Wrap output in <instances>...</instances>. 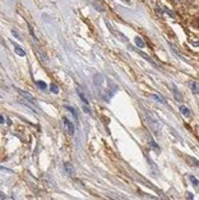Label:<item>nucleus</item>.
Masks as SVG:
<instances>
[{
  "mask_svg": "<svg viewBox=\"0 0 199 200\" xmlns=\"http://www.w3.org/2000/svg\"><path fill=\"white\" fill-rule=\"evenodd\" d=\"M64 108H65V109H66V110H68V111H69L70 113H72V116H73V118H74L76 120H78L77 113H76V111H74V109H73V108H71V107H69V105H65Z\"/></svg>",
  "mask_w": 199,
  "mask_h": 200,
  "instance_id": "dca6fc26",
  "label": "nucleus"
},
{
  "mask_svg": "<svg viewBox=\"0 0 199 200\" xmlns=\"http://www.w3.org/2000/svg\"><path fill=\"white\" fill-rule=\"evenodd\" d=\"M12 34H13V36H15V37H16V38H17L19 40H22V38L20 37V34H19V32H16L15 30H12Z\"/></svg>",
  "mask_w": 199,
  "mask_h": 200,
  "instance_id": "aec40b11",
  "label": "nucleus"
},
{
  "mask_svg": "<svg viewBox=\"0 0 199 200\" xmlns=\"http://www.w3.org/2000/svg\"><path fill=\"white\" fill-rule=\"evenodd\" d=\"M1 169H3V170H6L4 167H1ZM7 172H11V173H13V172H12V170H9V169H7Z\"/></svg>",
  "mask_w": 199,
  "mask_h": 200,
  "instance_id": "4be33fe9",
  "label": "nucleus"
},
{
  "mask_svg": "<svg viewBox=\"0 0 199 200\" xmlns=\"http://www.w3.org/2000/svg\"><path fill=\"white\" fill-rule=\"evenodd\" d=\"M64 170H65V173H66L69 176H73V175H74L73 166H72L70 162H65V164H64Z\"/></svg>",
  "mask_w": 199,
  "mask_h": 200,
  "instance_id": "0eeeda50",
  "label": "nucleus"
},
{
  "mask_svg": "<svg viewBox=\"0 0 199 200\" xmlns=\"http://www.w3.org/2000/svg\"><path fill=\"white\" fill-rule=\"evenodd\" d=\"M143 116H144V120H145L147 125H148L149 128L153 132V134L159 135V134H160V130H161V125H160V123H159L151 113H149L145 109H144V111H143Z\"/></svg>",
  "mask_w": 199,
  "mask_h": 200,
  "instance_id": "f03ea898",
  "label": "nucleus"
},
{
  "mask_svg": "<svg viewBox=\"0 0 199 200\" xmlns=\"http://www.w3.org/2000/svg\"><path fill=\"white\" fill-rule=\"evenodd\" d=\"M15 53H16V55H19V56H21V57H24L25 56V50L23 49V48H21L20 46H15Z\"/></svg>",
  "mask_w": 199,
  "mask_h": 200,
  "instance_id": "9b49d317",
  "label": "nucleus"
},
{
  "mask_svg": "<svg viewBox=\"0 0 199 200\" xmlns=\"http://www.w3.org/2000/svg\"><path fill=\"white\" fill-rule=\"evenodd\" d=\"M94 83L98 90L97 93H100V96L104 98L105 101H109L118 89V87L103 74H96L94 77Z\"/></svg>",
  "mask_w": 199,
  "mask_h": 200,
  "instance_id": "f257e3e1",
  "label": "nucleus"
},
{
  "mask_svg": "<svg viewBox=\"0 0 199 200\" xmlns=\"http://www.w3.org/2000/svg\"><path fill=\"white\" fill-rule=\"evenodd\" d=\"M189 178H190V181H191V183H192V185L196 187V189H199V181L194 177V176H189Z\"/></svg>",
  "mask_w": 199,
  "mask_h": 200,
  "instance_id": "4468645a",
  "label": "nucleus"
},
{
  "mask_svg": "<svg viewBox=\"0 0 199 200\" xmlns=\"http://www.w3.org/2000/svg\"><path fill=\"white\" fill-rule=\"evenodd\" d=\"M36 83H37V86H38V87H39V88H40L41 90H46V89H47V83H46L45 81L38 80V81H37Z\"/></svg>",
  "mask_w": 199,
  "mask_h": 200,
  "instance_id": "2eb2a0df",
  "label": "nucleus"
},
{
  "mask_svg": "<svg viewBox=\"0 0 199 200\" xmlns=\"http://www.w3.org/2000/svg\"><path fill=\"white\" fill-rule=\"evenodd\" d=\"M147 142H148V145L151 148V149H153V150H156V151H160V148L158 146V144L155 142V140L151 137V135H149V134H147Z\"/></svg>",
  "mask_w": 199,
  "mask_h": 200,
  "instance_id": "39448f33",
  "label": "nucleus"
},
{
  "mask_svg": "<svg viewBox=\"0 0 199 200\" xmlns=\"http://www.w3.org/2000/svg\"><path fill=\"white\" fill-rule=\"evenodd\" d=\"M151 97L155 99L156 102H158V103H160V104H165L166 102H165V99L164 98H161V97H159L157 94H153V95H151Z\"/></svg>",
  "mask_w": 199,
  "mask_h": 200,
  "instance_id": "ddd939ff",
  "label": "nucleus"
},
{
  "mask_svg": "<svg viewBox=\"0 0 199 200\" xmlns=\"http://www.w3.org/2000/svg\"><path fill=\"white\" fill-rule=\"evenodd\" d=\"M180 112H181L183 116H185V117H190V115H191V113H190V110H189L185 105H181V107H180Z\"/></svg>",
  "mask_w": 199,
  "mask_h": 200,
  "instance_id": "f8f14e48",
  "label": "nucleus"
},
{
  "mask_svg": "<svg viewBox=\"0 0 199 200\" xmlns=\"http://www.w3.org/2000/svg\"><path fill=\"white\" fill-rule=\"evenodd\" d=\"M78 95L80 96V98L82 99V102L85 103V104H88V101H87V99H86V97L82 95V93H80V91H78Z\"/></svg>",
  "mask_w": 199,
  "mask_h": 200,
  "instance_id": "6ab92c4d",
  "label": "nucleus"
},
{
  "mask_svg": "<svg viewBox=\"0 0 199 200\" xmlns=\"http://www.w3.org/2000/svg\"><path fill=\"white\" fill-rule=\"evenodd\" d=\"M131 48H132V47H131ZM132 49H134V50H135V52H136L137 54H140V55H141V56H142L143 58H145V60H147L148 62H150V63H151L152 65H155L156 68H158V66H157V64H156V63H155V62H153V61H152V60H151V58H150V57H149V56H148L147 54H144L143 52H140V50H137V49H135V48H132Z\"/></svg>",
  "mask_w": 199,
  "mask_h": 200,
  "instance_id": "6e6552de",
  "label": "nucleus"
},
{
  "mask_svg": "<svg viewBox=\"0 0 199 200\" xmlns=\"http://www.w3.org/2000/svg\"><path fill=\"white\" fill-rule=\"evenodd\" d=\"M172 89H173V94H174V97H175V99L177 102H181L182 101V95H181V93H180V90H178V88L174 85V83H172Z\"/></svg>",
  "mask_w": 199,
  "mask_h": 200,
  "instance_id": "423d86ee",
  "label": "nucleus"
},
{
  "mask_svg": "<svg viewBox=\"0 0 199 200\" xmlns=\"http://www.w3.org/2000/svg\"><path fill=\"white\" fill-rule=\"evenodd\" d=\"M134 41H135V45H136L137 48H144V47H145L144 41H143L140 37H135V38H134Z\"/></svg>",
  "mask_w": 199,
  "mask_h": 200,
  "instance_id": "9d476101",
  "label": "nucleus"
},
{
  "mask_svg": "<svg viewBox=\"0 0 199 200\" xmlns=\"http://www.w3.org/2000/svg\"><path fill=\"white\" fill-rule=\"evenodd\" d=\"M188 160L189 161H191L194 166H197V167H199V161L196 159V158H192V157H188Z\"/></svg>",
  "mask_w": 199,
  "mask_h": 200,
  "instance_id": "a211bd4d",
  "label": "nucleus"
},
{
  "mask_svg": "<svg viewBox=\"0 0 199 200\" xmlns=\"http://www.w3.org/2000/svg\"><path fill=\"white\" fill-rule=\"evenodd\" d=\"M190 89L193 94H199V82L197 81H191L190 82Z\"/></svg>",
  "mask_w": 199,
  "mask_h": 200,
  "instance_id": "1a4fd4ad",
  "label": "nucleus"
},
{
  "mask_svg": "<svg viewBox=\"0 0 199 200\" xmlns=\"http://www.w3.org/2000/svg\"><path fill=\"white\" fill-rule=\"evenodd\" d=\"M0 121H1V124L4 123V116H1V119H0Z\"/></svg>",
  "mask_w": 199,
  "mask_h": 200,
  "instance_id": "5701e85b",
  "label": "nucleus"
},
{
  "mask_svg": "<svg viewBox=\"0 0 199 200\" xmlns=\"http://www.w3.org/2000/svg\"><path fill=\"white\" fill-rule=\"evenodd\" d=\"M17 91H19V94L25 99V101H28L29 103H31V104H36L37 103V99L34 98V96H32L30 93H28V91H24V90H22V89H19L17 88Z\"/></svg>",
  "mask_w": 199,
  "mask_h": 200,
  "instance_id": "7ed1b4c3",
  "label": "nucleus"
},
{
  "mask_svg": "<svg viewBox=\"0 0 199 200\" xmlns=\"http://www.w3.org/2000/svg\"><path fill=\"white\" fill-rule=\"evenodd\" d=\"M50 90H52L54 94H58V91H60V89H58L57 85H56V83H54V82H52V83H50Z\"/></svg>",
  "mask_w": 199,
  "mask_h": 200,
  "instance_id": "f3484780",
  "label": "nucleus"
},
{
  "mask_svg": "<svg viewBox=\"0 0 199 200\" xmlns=\"http://www.w3.org/2000/svg\"><path fill=\"white\" fill-rule=\"evenodd\" d=\"M188 198H190V199H192V198H193V195H192V194H190V193H189V194H188Z\"/></svg>",
  "mask_w": 199,
  "mask_h": 200,
  "instance_id": "412c9836",
  "label": "nucleus"
},
{
  "mask_svg": "<svg viewBox=\"0 0 199 200\" xmlns=\"http://www.w3.org/2000/svg\"><path fill=\"white\" fill-rule=\"evenodd\" d=\"M63 124H64L65 130H66L70 135H73V134H74V126H73V124H72L68 118H63Z\"/></svg>",
  "mask_w": 199,
  "mask_h": 200,
  "instance_id": "20e7f679",
  "label": "nucleus"
}]
</instances>
